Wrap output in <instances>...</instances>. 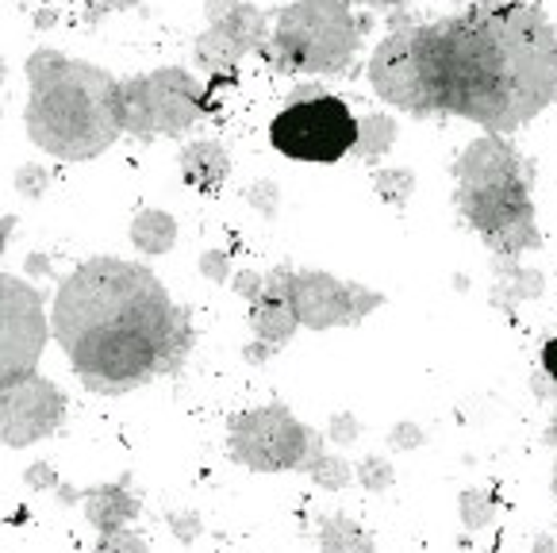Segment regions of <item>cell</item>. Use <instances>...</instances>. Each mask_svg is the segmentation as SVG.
I'll use <instances>...</instances> for the list:
<instances>
[{"mask_svg": "<svg viewBox=\"0 0 557 553\" xmlns=\"http://www.w3.org/2000/svg\"><path fill=\"white\" fill-rule=\"evenodd\" d=\"M426 39L438 120L516 135L557 105V20L534 0H469Z\"/></svg>", "mask_w": 557, "mask_h": 553, "instance_id": "obj_1", "label": "cell"}, {"mask_svg": "<svg viewBox=\"0 0 557 553\" xmlns=\"http://www.w3.org/2000/svg\"><path fill=\"white\" fill-rule=\"evenodd\" d=\"M181 304L143 261L100 254L58 285L50 334L77 381L97 396H127L170 377V339Z\"/></svg>", "mask_w": 557, "mask_h": 553, "instance_id": "obj_2", "label": "cell"}, {"mask_svg": "<svg viewBox=\"0 0 557 553\" xmlns=\"http://www.w3.org/2000/svg\"><path fill=\"white\" fill-rule=\"evenodd\" d=\"M27 138L54 162H92L115 138L120 123V77L66 50L35 47L27 54Z\"/></svg>", "mask_w": 557, "mask_h": 553, "instance_id": "obj_3", "label": "cell"}, {"mask_svg": "<svg viewBox=\"0 0 557 553\" xmlns=\"http://www.w3.org/2000/svg\"><path fill=\"white\" fill-rule=\"evenodd\" d=\"M450 177L454 212L461 228L488 246V254L523 258L542 250L539 204H534L539 170L516 147V138L481 131L458 150Z\"/></svg>", "mask_w": 557, "mask_h": 553, "instance_id": "obj_4", "label": "cell"}, {"mask_svg": "<svg viewBox=\"0 0 557 553\" xmlns=\"http://www.w3.org/2000/svg\"><path fill=\"white\" fill-rule=\"evenodd\" d=\"M373 16H361L350 0H288L270 16L262 58L273 74L346 77L354 74Z\"/></svg>", "mask_w": 557, "mask_h": 553, "instance_id": "obj_5", "label": "cell"}, {"mask_svg": "<svg viewBox=\"0 0 557 553\" xmlns=\"http://www.w3.org/2000/svg\"><path fill=\"white\" fill-rule=\"evenodd\" d=\"M366 82L373 97L393 112L411 120H438L426 20L408 16L404 9L388 12V32L369 50Z\"/></svg>", "mask_w": 557, "mask_h": 553, "instance_id": "obj_6", "label": "cell"}, {"mask_svg": "<svg viewBox=\"0 0 557 553\" xmlns=\"http://www.w3.org/2000/svg\"><path fill=\"white\" fill-rule=\"evenodd\" d=\"M208 93L185 65H158L150 74L120 77V123L135 143L189 135L205 120Z\"/></svg>", "mask_w": 557, "mask_h": 553, "instance_id": "obj_7", "label": "cell"}, {"mask_svg": "<svg viewBox=\"0 0 557 553\" xmlns=\"http://www.w3.org/2000/svg\"><path fill=\"white\" fill-rule=\"evenodd\" d=\"M323 450L327 434L300 423L281 400L246 407L227 419V454L250 472H308Z\"/></svg>", "mask_w": 557, "mask_h": 553, "instance_id": "obj_8", "label": "cell"}, {"mask_svg": "<svg viewBox=\"0 0 557 553\" xmlns=\"http://www.w3.org/2000/svg\"><path fill=\"white\" fill-rule=\"evenodd\" d=\"M354 138H358V112L335 93L285 100V108L270 120V147L288 162L338 165L350 158Z\"/></svg>", "mask_w": 557, "mask_h": 553, "instance_id": "obj_9", "label": "cell"}, {"mask_svg": "<svg viewBox=\"0 0 557 553\" xmlns=\"http://www.w3.org/2000/svg\"><path fill=\"white\" fill-rule=\"evenodd\" d=\"M288 304L308 331H338V327H361L373 311L388 304L385 293L343 281L327 269H288Z\"/></svg>", "mask_w": 557, "mask_h": 553, "instance_id": "obj_10", "label": "cell"}, {"mask_svg": "<svg viewBox=\"0 0 557 553\" xmlns=\"http://www.w3.org/2000/svg\"><path fill=\"white\" fill-rule=\"evenodd\" d=\"M50 339L42 293L24 276L0 273V389L35 373Z\"/></svg>", "mask_w": 557, "mask_h": 553, "instance_id": "obj_11", "label": "cell"}, {"mask_svg": "<svg viewBox=\"0 0 557 553\" xmlns=\"http://www.w3.org/2000/svg\"><path fill=\"white\" fill-rule=\"evenodd\" d=\"M205 32L193 42V62L208 77L238 70V62L258 54L270 35V12L255 0H205Z\"/></svg>", "mask_w": 557, "mask_h": 553, "instance_id": "obj_12", "label": "cell"}, {"mask_svg": "<svg viewBox=\"0 0 557 553\" xmlns=\"http://www.w3.org/2000/svg\"><path fill=\"white\" fill-rule=\"evenodd\" d=\"M70 400L50 377L27 373L0 389V446L27 450L42 439H54L66 423Z\"/></svg>", "mask_w": 557, "mask_h": 553, "instance_id": "obj_13", "label": "cell"}, {"mask_svg": "<svg viewBox=\"0 0 557 553\" xmlns=\"http://www.w3.org/2000/svg\"><path fill=\"white\" fill-rule=\"evenodd\" d=\"M288 269L293 266H273L265 273L262 296L250 304V331H255V339L270 342L273 351H285L293 334L300 331V319L288 304Z\"/></svg>", "mask_w": 557, "mask_h": 553, "instance_id": "obj_14", "label": "cell"}, {"mask_svg": "<svg viewBox=\"0 0 557 553\" xmlns=\"http://www.w3.org/2000/svg\"><path fill=\"white\" fill-rule=\"evenodd\" d=\"M492 266V288L488 304L500 316H516L519 304L539 300L546 293V273L534 266H523V258H500V254H488Z\"/></svg>", "mask_w": 557, "mask_h": 553, "instance_id": "obj_15", "label": "cell"}, {"mask_svg": "<svg viewBox=\"0 0 557 553\" xmlns=\"http://www.w3.org/2000/svg\"><path fill=\"white\" fill-rule=\"evenodd\" d=\"M177 177L181 185L197 188L205 196H215L231 177V155L220 138H193L177 155Z\"/></svg>", "mask_w": 557, "mask_h": 553, "instance_id": "obj_16", "label": "cell"}, {"mask_svg": "<svg viewBox=\"0 0 557 553\" xmlns=\"http://www.w3.org/2000/svg\"><path fill=\"white\" fill-rule=\"evenodd\" d=\"M127 484H132V477H120V480H112V484H97V489L85 492V500H82L85 519H89L100 534L120 530V527H127V523L139 519L143 500L135 496Z\"/></svg>", "mask_w": 557, "mask_h": 553, "instance_id": "obj_17", "label": "cell"}, {"mask_svg": "<svg viewBox=\"0 0 557 553\" xmlns=\"http://www.w3.org/2000/svg\"><path fill=\"white\" fill-rule=\"evenodd\" d=\"M127 235H132L135 254H143V258H165L177 246L181 223L165 208H139L132 216V231Z\"/></svg>", "mask_w": 557, "mask_h": 553, "instance_id": "obj_18", "label": "cell"}, {"mask_svg": "<svg viewBox=\"0 0 557 553\" xmlns=\"http://www.w3.org/2000/svg\"><path fill=\"white\" fill-rule=\"evenodd\" d=\"M396 143H400V123H396V115L373 108V112L358 115V138H354L350 158H358V162H366V165H377L393 155Z\"/></svg>", "mask_w": 557, "mask_h": 553, "instance_id": "obj_19", "label": "cell"}, {"mask_svg": "<svg viewBox=\"0 0 557 553\" xmlns=\"http://www.w3.org/2000/svg\"><path fill=\"white\" fill-rule=\"evenodd\" d=\"M320 553H377V542L350 515H323L320 519Z\"/></svg>", "mask_w": 557, "mask_h": 553, "instance_id": "obj_20", "label": "cell"}, {"mask_svg": "<svg viewBox=\"0 0 557 553\" xmlns=\"http://www.w3.org/2000/svg\"><path fill=\"white\" fill-rule=\"evenodd\" d=\"M416 170L411 165H373V193L388 208H408L416 196Z\"/></svg>", "mask_w": 557, "mask_h": 553, "instance_id": "obj_21", "label": "cell"}, {"mask_svg": "<svg viewBox=\"0 0 557 553\" xmlns=\"http://www.w3.org/2000/svg\"><path fill=\"white\" fill-rule=\"evenodd\" d=\"M458 515L469 534H481V530H488L492 519H496V496H492L488 489L469 484V489L458 492Z\"/></svg>", "mask_w": 557, "mask_h": 553, "instance_id": "obj_22", "label": "cell"}, {"mask_svg": "<svg viewBox=\"0 0 557 553\" xmlns=\"http://www.w3.org/2000/svg\"><path fill=\"white\" fill-rule=\"evenodd\" d=\"M308 477H312V484H320L323 492H343V489H350L354 469H350V462H346V457L323 450V454L308 465Z\"/></svg>", "mask_w": 557, "mask_h": 553, "instance_id": "obj_23", "label": "cell"}, {"mask_svg": "<svg viewBox=\"0 0 557 553\" xmlns=\"http://www.w3.org/2000/svg\"><path fill=\"white\" fill-rule=\"evenodd\" d=\"M354 480H358L361 489L373 492V496H381V492H388L396 484V469L388 457L381 454H366L358 462V469H354Z\"/></svg>", "mask_w": 557, "mask_h": 553, "instance_id": "obj_24", "label": "cell"}, {"mask_svg": "<svg viewBox=\"0 0 557 553\" xmlns=\"http://www.w3.org/2000/svg\"><path fill=\"white\" fill-rule=\"evenodd\" d=\"M12 185L24 200H42L54 185V170L47 162H24L16 173H12Z\"/></svg>", "mask_w": 557, "mask_h": 553, "instance_id": "obj_25", "label": "cell"}, {"mask_svg": "<svg viewBox=\"0 0 557 553\" xmlns=\"http://www.w3.org/2000/svg\"><path fill=\"white\" fill-rule=\"evenodd\" d=\"M243 200L250 204L262 220H277V216H281V185L273 177L250 181V185H246V193H243Z\"/></svg>", "mask_w": 557, "mask_h": 553, "instance_id": "obj_26", "label": "cell"}, {"mask_svg": "<svg viewBox=\"0 0 557 553\" xmlns=\"http://www.w3.org/2000/svg\"><path fill=\"white\" fill-rule=\"evenodd\" d=\"M92 553H150L147 538L132 527H120V530H108V534L97 538Z\"/></svg>", "mask_w": 557, "mask_h": 553, "instance_id": "obj_27", "label": "cell"}, {"mask_svg": "<svg viewBox=\"0 0 557 553\" xmlns=\"http://www.w3.org/2000/svg\"><path fill=\"white\" fill-rule=\"evenodd\" d=\"M385 442H388V450H396V454H411V450L426 446V431L419 423H411V419H400V423L388 427Z\"/></svg>", "mask_w": 557, "mask_h": 553, "instance_id": "obj_28", "label": "cell"}, {"mask_svg": "<svg viewBox=\"0 0 557 553\" xmlns=\"http://www.w3.org/2000/svg\"><path fill=\"white\" fill-rule=\"evenodd\" d=\"M327 442H335V446H354V442L361 439V419L354 411H335L327 419Z\"/></svg>", "mask_w": 557, "mask_h": 553, "instance_id": "obj_29", "label": "cell"}, {"mask_svg": "<svg viewBox=\"0 0 557 553\" xmlns=\"http://www.w3.org/2000/svg\"><path fill=\"white\" fill-rule=\"evenodd\" d=\"M197 266H200V276H208L212 285H227L231 273H235V269H231V254L220 250V246H208V250L200 254Z\"/></svg>", "mask_w": 557, "mask_h": 553, "instance_id": "obj_30", "label": "cell"}, {"mask_svg": "<svg viewBox=\"0 0 557 553\" xmlns=\"http://www.w3.org/2000/svg\"><path fill=\"white\" fill-rule=\"evenodd\" d=\"M165 523H170V534L177 538L181 545H193L200 534H205V519H200L197 512H170Z\"/></svg>", "mask_w": 557, "mask_h": 553, "instance_id": "obj_31", "label": "cell"}, {"mask_svg": "<svg viewBox=\"0 0 557 553\" xmlns=\"http://www.w3.org/2000/svg\"><path fill=\"white\" fill-rule=\"evenodd\" d=\"M227 285H231V293H235L238 300L255 304L258 296H262V288H265V273H258V269H235Z\"/></svg>", "mask_w": 557, "mask_h": 553, "instance_id": "obj_32", "label": "cell"}, {"mask_svg": "<svg viewBox=\"0 0 557 553\" xmlns=\"http://www.w3.org/2000/svg\"><path fill=\"white\" fill-rule=\"evenodd\" d=\"M24 484L32 492H54L58 484H62V477H58V469L50 462H35L24 469Z\"/></svg>", "mask_w": 557, "mask_h": 553, "instance_id": "obj_33", "label": "cell"}, {"mask_svg": "<svg viewBox=\"0 0 557 553\" xmlns=\"http://www.w3.org/2000/svg\"><path fill=\"white\" fill-rule=\"evenodd\" d=\"M143 0H97V4H92V24H97V20H104V16H115V12H132V9H139Z\"/></svg>", "mask_w": 557, "mask_h": 553, "instance_id": "obj_34", "label": "cell"}, {"mask_svg": "<svg viewBox=\"0 0 557 553\" xmlns=\"http://www.w3.org/2000/svg\"><path fill=\"white\" fill-rule=\"evenodd\" d=\"M273 354H277V351H273L270 342H262V339H250L243 346V361H246V366H265Z\"/></svg>", "mask_w": 557, "mask_h": 553, "instance_id": "obj_35", "label": "cell"}, {"mask_svg": "<svg viewBox=\"0 0 557 553\" xmlns=\"http://www.w3.org/2000/svg\"><path fill=\"white\" fill-rule=\"evenodd\" d=\"M531 392H534V396H539V400H549V404H557V384L549 381L546 373H542V366L531 373Z\"/></svg>", "mask_w": 557, "mask_h": 553, "instance_id": "obj_36", "label": "cell"}, {"mask_svg": "<svg viewBox=\"0 0 557 553\" xmlns=\"http://www.w3.org/2000/svg\"><path fill=\"white\" fill-rule=\"evenodd\" d=\"M539 366H542V373H546L549 381L557 384V334L546 342V346H542V358H539Z\"/></svg>", "mask_w": 557, "mask_h": 553, "instance_id": "obj_37", "label": "cell"}, {"mask_svg": "<svg viewBox=\"0 0 557 553\" xmlns=\"http://www.w3.org/2000/svg\"><path fill=\"white\" fill-rule=\"evenodd\" d=\"M354 9H366V12H396L404 9L408 0H350Z\"/></svg>", "mask_w": 557, "mask_h": 553, "instance_id": "obj_38", "label": "cell"}, {"mask_svg": "<svg viewBox=\"0 0 557 553\" xmlns=\"http://www.w3.org/2000/svg\"><path fill=\"white\" fill-rule=\"evenodd\" d=\"M320 93H327V89H323L320 82H304V85H296V89L288 93L285 100H308V97H320Z\"/></svg>", "mask_w": 557, "mask_h": 553, "instance_id": "obj_39", "label": "cell"}, {"mask_svg": "<svg viewBox=\"0 0 557 553\" xmlns=\"http://www.w3.org/2000/svg\"><path fill=\"white\" fill-rule=\"evenodd\" d=\"M58 504H66V507H74V504H82L85 500V492H77L74 484H58Z\"/></svg>", "mask_w": 557, "mask_h": 553, "instance_id": "obj_40", "label": "cell"}, {"mask_svg": "<svg viewBox=\"0 0 557 553\" xmlns=\"http://www.w3.org/2000/svg\"><path fill=\"white\" fill-rule=\"evenodd\" d=\"M531 553H557L554 534H546V530H539V534L531 538Z\"/></svg>", "mask_w": 557, "mask_h": 553, "instance_id": "obj_41", "label": "cell"}, {"mask_svg": "<svg viewBox=\"0 0 557 553\" xmlns=\"http://www.w3.org/2000/svg\"><path fill=\"white\" fill-rule=\"evenodd\" d=\"M27 273H35V276H47V273H50V261H47V254H32V258H27Z\"/></svg>", "mask_w": 557, "mask_h": 553, "instance_id": "obj_42", "label": "cell"}, {"mask_svg": "<svg viewBox=\"0 0 557 553\" xmlns=\"http://www.w3.org/2000/svg\"><path fill=\"white\" fill-rule=\"evenodd\" d=\"M542 439H546V446H554V450H557V404H554V415H549L546 434H542Z\"/></svg>", "mask_w": 557, "mask_h": 553, "instance_id": "obj_43", "label": "cell"}, {"mask_svg": "<svg viewBox=\"0 0 557 553\" xmlns=\"http://www.w3.org/2000/svg\"><path fill=\"white\" fill-rule=\"evenodd\" d=\"M454 293H469V276L466 273H454Z\"/></svg>", "mask_w": 557, "mask_h": 553, "instance_id": "obj_44", "label": "cell"}, {"mask_svg": "<svg viewBox=\"0 0 557 553\" xmlns=\"http://www.w3.org/2000/svg\"><path fill=\"white\" fill-rule=\"evenodd\" d=\"M4 82H9V62L0 58V89H4ZM0 115H4V105H0Z\"/></svg>", "mask_w": 557, "mask_h": 553, "instance_id": "obj_45", "label": "cell"}, {"mask_svg": "<svg viewBox=\"0 0 557 553\" xmlns=\"http://www.w3.org/2000/svg\"><path fill=\"white\" fill-rule=\"evenodd\" d=\"M4 243H9V228H4V220H0V254H4Z\"/></svg>", "mask_w": 557, "mask_h": 553, "instance_id": "obj_46", "label": "cell"}]
</instances>
